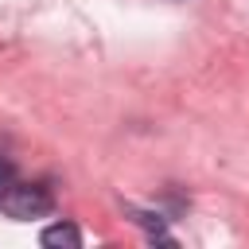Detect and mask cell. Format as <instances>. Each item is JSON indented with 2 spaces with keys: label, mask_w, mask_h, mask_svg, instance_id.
Listing matches in <instances>:
<instances>
[{
  "label": "cell",
  "mask_w": 249,
  "mask_h": 249,
  "mask_svg": "<svg viewBox=\"0 0 249 249\" xmlns=\"http://www.w3.org/2000/svg\"><path fill=\"white\" fill-rule=\"evenodd\" d=\"M8 183H16V163H12V160H4V156H0V191H4V187H8Z\"/></svg>",
  "instance_id": "3"
},
{
  "label": "cell",
  "mask_w": 249,
  "mask_h": 249,
  "mask_svg": "<svg viewBox=\"0 0 249 249\" xmlns=\"http://www.w3.org/2000/svg\"><path fill=\"white\" fill-rule=\"evenodd\" d=\"M0 206L8 218L16 222H31V218H47L54 210V195L39 183H8L0 195Z\"/></svg>",
  "instance_id": "1"
},
{
  "label": "cell",
  "mask_w": 249,
  "mask_h": 249,
  "mask_svg": "<svg viewBox=\"0 0 249 249\" xmlns=\"http://www.w3.org/2000/svg\"><path fill=\"white\" fill-rule=\"evenodd\" d=\"M39 241H43V249H78L82 245V230L70 226V222H54V226H47L39 233Z\"/></svg>",
  "instance_id": "2"
}]
</instances>
